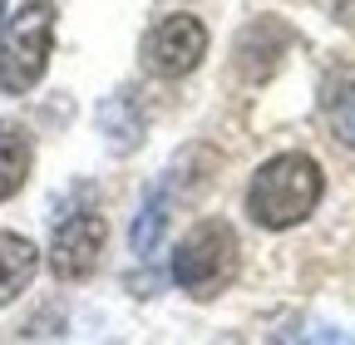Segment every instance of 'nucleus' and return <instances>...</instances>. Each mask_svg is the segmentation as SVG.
<instances>
[{
	"mask_svg": "<svg viewBox=\"0 0 355 345\" xmlns=\"http://www.w3.org/2000/svg\"><path fill=\"white\" fill-rule=\"evenodd\" d=\"M331 128H336V139L355 148V84H345V89L331 99Z\"/></svg>",
	"mask_w": 355,
	"mask_h": 345,
	"instance_id": "11",
	"label": "nucleus"
},
{
	"mask_svg": "<svg viewBox=\"0 0 355 345\" xmlns=\"http://www.w3.org/2000/svg\"><path fill=\"white\" fill-rule=\"evenodd\" d=\"M207 55V25L198 15H163L144 35V69L158 79H183Z\"/></svg>",
	"mask_w": 355,
	"mask_h": 345,
	"instance_id": "4",
	"label": "nucleus"
},
{
	"mask_svg": "<svg viewBox=\"0 0 355 345\" xmlns=\"http://www.w3.org/2000/svg\"><path fill=\"white\" fill-rule=\"evenodd\" d=\"M55 50V6L30 0V6L0 30V94H30L44 79Z\"/></svg>",
	"mask_w": 355,
	"mask_h": 345,
	"instance_id": "2",
	"label": "nucleus"
},
{
	"mask_svg": "<svg viewBox=\"0 0 355 345\" xmlns=\"http://www.w3.org/2000/svg\"><path fill=\"white\" fill-rule=\"evenodd\" d=\"M326 193V178H321V163L306 158V153H282V158H266L257 168V178L247 188V212L257 227H296L316 212Z\"/></svg>",
	"mask_w": 355,
	"mask_h": 345,
	"instance_id": "1",
	"label": "nucleus"
},
{
	"mask_svg": "<svg viewBox=\"0 0 355 345\" xmlns=\"http://www.w3.org/2000/svg\"><path fill=\"white\" fill-rule=\"evenodd\" d=\"M282 50H286V30L277 20H257L237 35V74L261 84L266 74H272L282 64Z\"/></svg>",
	"mask_w": 355,
	"mask_h": 345,
	"instance_id": "6",
	"label": "nucleus"
},
{
	"mask_svg": "<svg viewBox=\"0 0 355 345\" xmlns=\"http://www.w3.org/2000/svg\"><path fill=\"white\" fill-rule=\"evenodd\" d=\"M0 30H6V0H0Z\"/></svg>",
	"mask_w": 355,
	"mask_h": 345,
	"instance_id": "12",
	"label": "nucleus"
},
{
	"mask_svg": "<svg viewBox=\"0 0 355 345\" xmlns=\"http://www.w3.org/2000/svg\"><path fill=\"white\" fill-rule=\"evenodd\" d=\"M35 272H40V247L20 232H0V306H10L35 281Z\"/></svg>",
	"mask_w": 355,
	"mask_h": 345,
	"instance_id": "7",
	"label": "nucleus"
},
{
	"mask_svg": "<svg viewBox=\"0 0 355 345\" xmlns=\"http://www.w3.org/2000/svg\"><path fill=\"white\" fill-rule=\"evenodd\" d=\"M163 227H168V197H163V188H153L144 197L139 222H133V247H139V256H153L163 247Z\"/></svg>",
	"mask_w": 355,
	"mask_h": 345,
	"instance_id": "9",
	"label": "nucleus"
},
{
	"mask_svg": "<svg viewBox=\"0 0 355 345\" xmlns=\"http://www.w3.org/2000/svg\"><path fill=\"white\" fill-rule=\"evenodd\" d=\"M237 272V237L227 222H198L173 251V281L198 296H212Z\"/></svg>",
	"mask_w": 355,
	"mask_h": 345,
	"instance_id": "3",
	"label": "nucleus"
},
{
	"mask_svg": "<svg viewBox=\"0 0 355 345\" xmlns=\"http://www.w3.org/2000/svg\"><path fill=\"white\" fill-rule=\"evenodd\" d=\"M104 237H109V227L94 212H79V218L60 222V232L50 242V272L60 281H84L104 256Z\"/></svg>",
	"mask_w": 355,
	"mask_h": 345,
	"instance_id": "5",
	"label": "nucleus"
},
{
	"mask_svg": "<svg viewBox=\"0 0 355 345\" xmlns=\"http://www.w3.org/2000/svg\"><path fill=\"white\" fill-rule=\"evenodd\" d=\"M104 134H109L114 148H139V139H144L139 109H133L128 99H109V104H104Z\"/></svg>",
	"mask_w": 355,
	"mask_h": 345,
	"instance_id": "10",
	"label": "nucleus"
},
{
	"mask_svg": "<svg viewBox=\"0 0 355 345\" xmlns=\"http://www.w3.org/2000/svg\"><path fill=\"white\" fill-rule=\"evenodd\" d=\"M30 163H35V139L25 123L0 118V202L15 197L30 178Z\"/></svg>",
	"mask_w": 355,
	"mask_h": 345,
	"instance_id": "8",
	"label": "nucleus"
}]
</instances>
